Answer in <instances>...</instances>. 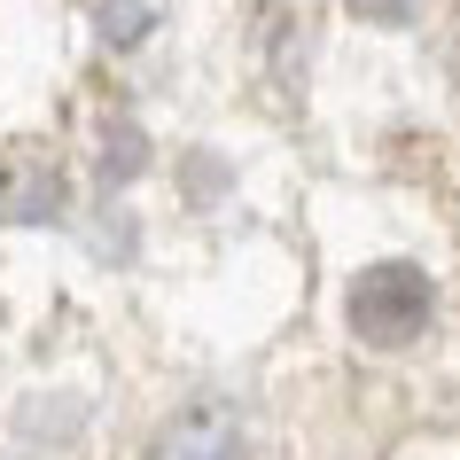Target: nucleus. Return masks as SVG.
I'll list each match as a JSON object with an SVG mask.
<instances>
[{
  "label": "nucleus",
  "instance_id": "obj_3",
  "mask_svg": "<svg viewBox=\"0 0 460 460\" xmlns=\"http://www.w3.org/2000/svg\"><path fill=\"white\" fill-rule=\"evenodd\" d=\"M156 8H164V0H94V24H102L110 48H133V40L156 24Z\"/></svg>",
  "mask_w": 460,
  "mask_h": 460
},
{
  "label": "nucleus",
  "instance_id": "obj_2",
  "mask_svg": "<svg viewBox=\"0 0 460 460\" xmlns=\"http://www.w3.org/2000/svg\"><path fill=\"white\" fill-rule=\"evenodd\" d=\"M148 460H243V413L218 406V398L211 406H188L164 437H156Z\"/></svg>",
  "mask_w": 460,
  "mask_h": 460
},
{
  "label": "nucleus",
  "instance_id": "obj_1",
  "mask_svg": "<svg viewBox=\"0 0 460 460\" xmlns=\"http://www.w3.org/2000/svg\"><path fill=\"white\" fill-rule=\"evenodd\" d=\"M429 313H437V289H429L421 266H367L359 281H351V328H359V343H375V351L413 343L429 328Z\"/></svg>",
  "mask_w": 460,
  "mask_h": 460
}]
</instances>
